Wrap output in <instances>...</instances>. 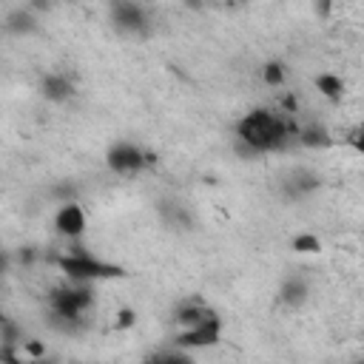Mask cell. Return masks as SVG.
Segmentation results:
<instances>
[{
    "instance_id": "1",
    "label": "cell",
    "mask_w": 364,
    "mask_h": 364,
    "mask_svg": "<svg viewBox=\"0 0 364 364\" xmlns=\"http://www.w3.org/2000/svg\"><path fill=\"white\" fill-rule=\"evenodd\" d=\"M236 134L250 151H270V148H279L287 136H299V128L259 108V111H250L245 119H239Z\"/></svg>"
},
{
    "instance_id": "2",
    "label": "cell",
    "mask_w": 364,
    "mask_h": 364,
    "mask_svg": "<svg viewBox=\"0 0 364 364\" xmlns=\"http://www.w3.org/2000/svg\"><path fill=\"white\" fill-rule=\"evenodd\" d=\"M57 267L71 276V279H108V276H122L119 267L114 264H105L100 259H91L85 253H71V256H60L57 259Z\"/></svg>"
},
{
    "instance_id": "3",
    "label": "cell",
    "mask_w": 364,
    "mask_h": 364,
    "mask_svg": "<svg viewBox=\"0 0 364 364\" xmlns=\"http://www.w3.org/2000/svg\"><path fill=\"white\" fill-rule=\"evenodd\" d=\"M51 304L60 318H77L91 304V290H57L51 296Z\"/></svg>"
},
{
    "instance_id": "4",
    "label": "cell",
    "mask_w": 364,
    "mask_h": 364,
    "mask_svg": "<svg viewBox=\"0 0 364 364\" xmlns=\"http://www.w3.org/2000/svg\"><path fill=\"white\" fill-rule=\"evenodd\" d=\"M219 330H222V324H219V318L213 316V318H208V321H202V324H196V327H188V330L176 338V344H179V347H208V344H216V341H219Z\"/></svg>"
},
{
    "instance_id": "5",
    "label": "cell",
    "mask_w": 364,
    "mask_h": 364,
    "mask_svg": "<svg viewBox=\"0 0 364 364\" xmlns=\"http://www.w3.org/2000/svg\"><path fill=\"white\" fill-rule=\"evenodd\" d=\"M145 162H154V156H145L139 148H134V145H117L111 154H108V165L114 168V171H139Z\"/></svg>"
},
{
    "instance_id": "6",
    "label": "cell",
    "mask_w": 364,
    "mask_h": 364,
    "mask_svg": "<svg viewBox=\"0 0 364 364\" xmlns=\"http://www.w3.org/2000/svg\"><path fill=\"white\" fill-rule=\"evenodd\" d=\"M54 225H57V230H60L63 236H80V233H82V228H85V216H82L80 205L68 202V205H63V208H60V213H57Z\"/></svg>"
},
{
    "instance_id": "7",
    "label": "cell",
    "mask_w": 364,
    "mask_h": 364,
    "mask_svg": "<svg viewBox=\"0 0 364 364\" xmlns=\"http://www.w3.org/2000/svg\"><path fill=\"white\" fill-rule=\"evenodd\" d=\"M114 17L122 28H142V23H145V11L136 3H117Z\"/></svg>"
},
{
    "instance_id": "8",
    "label": "cell",
    "mask_w": 364,
    "mask_h": 364,
    "mask_svg": "<svg viewBox=\"0 0 364 364\" xmlns=\"http://www.w3.org/2000/svg\"><path fill=\"white\" fill-rule=\"evenodd\" d=\"M43 94L51 100H65L71 94V82L65 77H46L43 80Z\"/></svg>"
},
{
    "instance_id": "9",
    "label": "cell",
    "mask_w": 364,
    "mask_h": 364,
    "mask_svg": "<svg viewBox=\"0 0 364 364\" xmlns=\"http://www.w3.org/2000/svg\"><path fill=\"white\" fill-rule=\"evenodd\" d=\"M318 91H321L324 97H330V100H338V97H341V91H344V85H341V80H338V77L321 74V77H318Z\"/></svg>"
},
{
    "instance_id": "10",
    "label": "cell",
    "mask_w": 364,
    "mask_h": 364,
    "mask_svg": "<svg viewBox=\"0 0 364 364\" xmlns=\"http://www.w3.org/2000/svg\"><path fill=\"white\" fill-rule=\"evenodd\" d=\"M142 364H193V361L188 355H182V353H159V355L145 358Z\"/></svg>"
},
{
    "instance_id": "11",
    "label": "cell",
    "mask_w": 364,
    "mask_h": 364,
    "mask_svg": "<svg viewBox=\"0 0 364 364\" xmlns=\"http://www.w3.org/2000/svg\"><path fill=\"white\" fill-rule=\"evenodd\" d=\"M282 296H284L287 304H299L304 299V284L301 282H287L284 290H282Z\"/></svg>"
},
{
    "instance_id": "12",
    "label": "cell",
    "mask_w": 364,
    "mask_h": 364,
    "mask_svg": "<svg viewBox=\"0 0 364 364\" xmlns=\"http://www.w3.org/2000/svg\"><path fill=\"white\" fill-rule=\"evenodd\" d=\"M293 247L301 250V253H316L321 245H318L316 236H296V239H293Z\"/></svg>"
},
{
    "instance_id": "13",
    "label": "cell",
    "mask_w": 364,
    "mask_h": 364,
    "mask_svg": "<svg viewBox=\"0 0 364 364\" xmlns=\"http://www.w3.org/2000/svg\"><path fill=\"white\" fill-rule=\"evenodd\" d=\"M299 139H301L304 145H324V142H327L324 131H316V128H310V131H299Z\"/></svg>"
},
{
    "instance_id": "14",
    "label": "cell",
    "mask_w": 364,
    "mask_h": 364,
    "mask_svg": "<svg viewBox=\"0 0 364 364\" xmlns=\"http://www.w3.org/2000/svg\"><path fill=\"white\" fill-rule=\"evenodd\" d=\"M284 80V71H282V65L279 63H270V65H264V82H270V85H279Z\"/></svg>"
},
{
    "instance_id": "15",
    "label": "cell",
    "mask_w": 364,
    "mask_h": 364,
    "mask_svg": "<svg viewBox=\"0 0 364 364\" xmlns=\"http://www.w3.org/2000/svg\"><path fill=\"white\" fill-rule=\"evenodd\" d=\"M0 358H3L6 364H48V361H20V358L11 355V353H0Z\"/></svg>"
},
{
    "instance_id": "16",
    "label": "cell",
    "mask_w": 364,
    "mask_h": 364,
    "mask_svg": "<svg viewBox=\"0 0 364 364\" xmlns=\"http://www.w3.org/2000/svg\"><path fill=\"white\" fill-rule=\"evenodd\" d=\"M131 321H134V316H131V313H128V310H125V313H122V316H119V327H128V324H131Z\"/></svg>"
},
{
    "instance_id": "17",
    "label": "cell",
    "mask_w": 364,
    "mask_h": 364,
    "mask_svg": "<svg viewBox=\"0 0 364 364\" xmlns=\"http://www.w3.org/2000/svg\"><path fill=\"white\" fill-rule=\"evenodd\" d=\"M0 324H3V313H0Z\"/></svg>"
}]
</instances>
